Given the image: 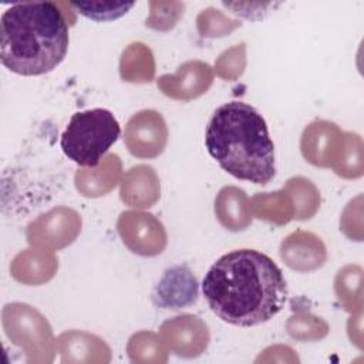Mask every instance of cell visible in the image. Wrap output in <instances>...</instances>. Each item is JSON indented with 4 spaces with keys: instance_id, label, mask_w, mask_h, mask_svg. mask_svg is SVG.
I'll return each mask as SVG.
<instances>
[{
    "instance_id": "cell-9",
    "label": "cell",
    "mask_w": 364,
    "mask_h": 364,
    "mask_svg": "<svg viewBox=\"0 0 364 364\" xmlns=\"http://www.w3.org/2000/svg\"><path fill=\"white\" fill-rule=\"evenodd\" d=\"M134 1L127 3H114V1H74L70 3V6L80 14H82L87 18L95 20V21H111L122 17L128 13L131 7H134Z\"/></svg>"
},
{
    "instance_id": "cell-11",
    "label": "cell",
    "mask_w": 364,
    "mask_h": 364,
    "mask_svg": "<svg viewBox=\"0 0 364 364\" xmlns=\"http://www.w3.org/2000/svg\"><path fill=\"white\" fill-rule=\"evenodd\" d=\"M222 6H225L226 9L232 10V13L247 18V20H262L264 18L267 14H270L276 7L280 6V3H253V1H236V3H226L222 1Z\"/></svg>"
},
{
    "instance_id": "cell-2",
    "label": "cell",
    "mask_w": 364,
    "mask_h": 364,
    "mask_svg": "<svg viewBox=\"0 0 364 364\" xmlns=\"http://www.w3.org/2000/svg\"><path fill=\"white\" fill-rule=\"evenodd\" d=\"M68 24L60 4L16 3L0 18V61L11 73L41 75L57 68L68 50Z\"/></svg>"
},
{
    "instance_id": "cell-10",
    "label": "cell",
    "mask_w": 364,
    "mask_h": 364,
    "mask_svg": "<svg viewBox=\"0 0 364 364\" xmlns=\"http://www.w3.org/2000/svg\"><path fill=\"white\" fill-rule=\"evenodd\" d=\"M183 10L185 4L181 1H149L151 16L146 18V26L155 30L172 28Z\"/></svg>"
},
{
    "instance_id": "cell-1",
    "label": "cell",
    "mask_w": 364,
    "mask_h": 364,
    "mask_svg": "<svg viewBox=\"0 0 364 364\" xmlns=\"http://www.w3.org/2000/svg\"><path fill=\"white\" fill-rule=\"evenodd\" d=\"M202 293L225 323L253 327L273 318L284 306L287 284L280 267L256 249H235L208 270Z\"/></svg>"
},
{
    "instance_id": "cell-8",
    "label": "cell",
    "mask_w": 364,
    "mask_h": 364,
    "mask_svg": "<svg viewBox=\"0 0 364 364\" xmlns=\"http://www.w3.org/2000/svg\"><path fill=\"white\" fill-rule=\"evenodd\" d=\"M283 260L297 270H313L326 259L324 246L313 233L296 232L290 235L280 247Z\"/></svg>"
},
{
    "instance_id": "cell-5",
    "label": "cell",
    "mask_w": 364,
    "mask_h": 364,
    "mask_svg": "<svg viewBox=\"0 0 364 364\" xmlns=\"http://www.w3.org/2000/svg\"><path fill=\"white\" fill-rule=\"evenodd\" d=\"M199 284L186 264L166 269L152 290L151 300L156 307L179 310L196 303Z\"/></svg>"
},
{
    "instance_id": "cell-6",
    "label": "cell",
    "mask_w": 364,
    "mask_h": 364,
    "mask_svg": "<svg viewBox=\"0 0 364 364\" xmlns=\"http://www.w3.org/2000/svg\"><path fill=\"white\" fill-rule=\"evenodd\" d=\"M162 118L154 111H142L135 115L127 129L129 151L138 156H155L165 145L166 129Z\"/></svg>"
},
{
    "instance_id": "cell-3",
    "label": "cell",
    "mask_w": 364,
    "mask_h": 364,
    "mask_svg": "<svg viewBox=\"0 0 364 364\" xmlns=\"http://www.w3.org/2000/svg\"><path fill=\"white\" fill-rule=\"evenodd\" d=\"M205 146L236 179L266 185L276 175L274 144L267 124L247 102L229 101L216 108L206 125Z\"/></svg>"
},
{
    "instance_id": "cell-4",
    "label": "cell",
    "mask_w": 364,
    "mask_h": 364,
    "mask_svg": "<svg viewBox=\"0 0 364 364\" xmlns=\"http://www.w3.org/2000/svg\"><path fill=\"white\" fill-rule=\"evenodd\" d=\"M119 135L121 127L114 114L105 108H92L73 114L60 145L77 165L95 168Z\"/></svg>"
},
{
    "instance_id": "cell-7",
    "label": "cell",
    "mask_w": 364,
    "mask_h": 364,
    "mask_svg": "<svg viewBox=\"0 0 364 364\" xmlns=\"http://www.w3.org/2000/svg\"><path fill=\"white\" fill-rule=\"evenodd\" d=\"M210 78L208 64L200 61H189L179 67L178 75L161 77L158 85H161L166 95L189 100L200 95L210 85Z\"/></svg>"
}]
</instances>
